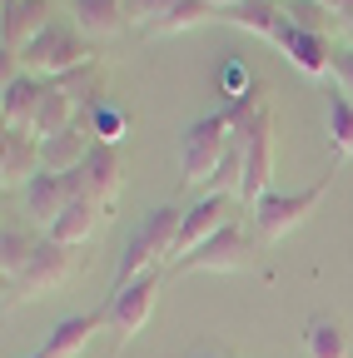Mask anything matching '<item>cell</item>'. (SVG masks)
Wrapping results in <instances>:
<instances>
[{
  "instance_id": "f546056e",
  "label": "cell",
  "mask_w": 353,
  "mask_h": 358,
  "mask_svg": "<svg viewBox=\"0 0 353 358\" xmlns=\"http://www.w3.org/2000/svg\"><path fill=\"white\" fill-rule=\"evenodd\" d=\"M324 6H329V10H333L343 25H353V0H324Z\"/></svg>"
},
{
  "instance_id": "ac0fdd59",
  "label": "cell",
  "mask_w": 353,
  "mask_h": 358,
  "mask_svg": "<svg viewBox=\"0 0 353 358\" xmlns=\"http://www.w3.org/2000/svg\"><path fill=\"white\" fill-rule=\"evenodd\" d=\"M105 224H110V209H100V204H90V199H75V204L50 224V239L65 244V249H80V244H90Z\"/></svg>"
},
{
  "instance_id": "4dcf8cb0",
  "label": "cell",
  "mask_w": 353,
  "mask_h": 358,
  "mask_svg": "<svg viewBox=\"0 0 353 358\" xmlns=\"http://www.w3.org/2000/svg\"><path fill=\"white\" fill-rule=\"evenodd\" d=\"M209 6H214V10H229V6H239V0H209Z\"/></svg>"
},
{
  "instance_id": "8fae6325",
  "label": "cell",
  "mask_w": 353,
  "mask_h": 358,
  "mask_svg": "<svg viewBox=\"0 0 353 358\" xmlns=\"http://www.w3.org/2000/svg\"><path fill=\"white\" fill-rule=\"evenodd\" d=\"M90 150H95V134H90L85 120H75L70 129H55V134L40 140V159H45L50 174H75L85 159H90Z\"/></svg>"
},
{
  "instance_id": "30bf717a",
  "label": "cell",
  "mask_w": 353,
  "mask_h": 358,
  "mask_svg": "<svg viewBox=\"0 0 353 358\" xmlns=\"http://www.w3.org/2000/svg\"><path fill=\"white\" fill-rule=\"evenodd\" d=\"M239 199H229V194H204V199H194L189 209H185V224H180V244H174V259H185V254H194L204 239H214L224 224H234L239 214Z\"/></svg>"
},
{
  "instance_id": "1f68e13d",
  "label": "cell",
  "mask_w": 353,
  "mask_h": 358,
  "mask_svg": "<svg viewBox=\"0 0 353 358\" xmlns=\"http://www.w3.org/2000/svg\"><path fill=\"white\" fill-rule=\"evenodd\" d=\"M343 35H348V45H353V25H343Z\"/></svg>"
},
{
  "instance_id": "4316f807",
  "label": "cell",
  "mask_w": 353,
  "mask_h": 358,
  "mask_svg": "<svg viewBox=\"0 0 353 358\" xmlns=\"http://www.w3.org/2000/svg\"><path fill=\"white\" fill-rule=\"evenodd\" d=\"M40 249V239L35 234H25V229H10L6 224V234H0V268H6V279H15L20 268L30 264V254Z\"/></svg>"
},
{
  "instance_id": "7a4b0ae2",
  "label": "cell",
  "mask_w": 353,
  "mask_h": 358,
  "mask_svg": "<svg viewBox=\"0 0 353 358\" xmlns=\"http://www.w3.org/2000/svg\"><path fill=\"white\" fill-rule=\"evenodd\" d=\"M329 189H333V169H329V174H319L308 189H294V194H264V199L249 209L259 244H279V239H289L298 224L324 204V194H329Z\"/></svg>"
},
{
  "instance_id": "5b68a950",
  "label": "cell",
  "mask_w": 353,
  "mask_h": 358,
  "mask_svg": "<svg viewBox=\"0 0 353 358\" xmlns=\"http://www.w3.org/2000/svg\"><path fill=\"white\" fill-rule=\"evenodd\" d=\"M159 284H164V268L140 274V279H129V284H120V289H110V299H105V324H110V334L120 338V348H129V338H140V329L150 324L154 299H159Z\"/></svg>"
},
{
  "instance_id": "3957f363",
  "label": "cell",
  "mask_w": 353,
  "mask_h": 358,
  "mask_svg": "<svg viewBox=\"0 0 353 358\" xmlns=\"http://www.w3.org/2000/svg\"><path fill=\"white\" fill-rule=\"evenodd\" d=\"M234 145V129L224 120V110H214L204 120H194L185 129V189H209V179L219 169V159H224V150Z\"/></svg>"
},
{
  "instance_id": "cb8c5ba5",
  "label": "cell",
  "mask_w": 353,
  "mask_h": 358,
  "mask_svg": "<svg viewBox=\"0 0 353 358\" xmlns=\"http://www.w3.org/2000/svg\"><path fill=\"white\" fill-rule=\"evenodd\" d=\"M85 124H90V134H95V145H120L124 134H129V110H120V105H110V100H100V105H90L80 115Z\"/></svg>"
},
{
  "instance_id": "44dd1931",
  "label": "cell",
  "mask_w": 353,
  "mask_h": 358,
  "mask_svg": "<svg viewBox=\"0 0 353 358\" xmlns=\"http://www.w3.org/2000/svg\"><path fill=\"white\" fill-rule=\"evenodd\" d=\"M284 20L294 30H308V35H343V20L324 6V0H284Z\"/></svg>"
},
{
  "instance_id": "277c9868",
  "label": "cell",
  "mask_w": 353,
  "mask_h": 358,
  "mask_svg": "<svg viewBox=\"0 0 353 358\" xmlns=\"http://www.w3.org/2000/svg\"><path fill=\"white\" fill-rule=\"evenodd\" d=\"M70 274H75V254L65 244H55V239H40L30 264L20 268L15 279H6V313L30 303V299H40V294H50V289H60Z\"/></svg>"
},
{
  "instance_id": "e0dca14e",
  "label": "cell",
  "mask_w": 353,
  "mask_h": 358,
  "mask_svg": "<svg viewBox=\"0 0 353 358\" xmlns=\"http://www.w3.org/2000/svg\"><path fill=\"white\" fill-rule=\"evenodd\" d=\"M0 90H6V95H0V105H6V129H30L35 134V110H40V95H45V80L20 70Z\"/></svg>"
},
{
  "instance_id": "52a82bcc",
  "label": "cell",
  "mask_w": 353,
  "mask_h": 358,
  "mask_svg": "<svg viewBox=\"0 0 353 358\" xmlns=\"http://www.w3.org/2000/svg\"><path fill=\"white\" fill-rule=\"evenodd\" d=\"M85 60H95L90 40H85L75 25H60V20H55V25L20 55V70H30V75H40V80H55V75H65V70H75V65H85Z\"/></svg>"
},
{
  "instance_id": "6da1fadb",
  "label": "cell",
  "mask_w": 353,
  "mask_h": 358,
  "mask_svg": "<svg viewBox=\"0 0 353 358\" xmlns=\"http://www.w3.org/2000/svg\"><path fill=\"white\" fill-rule=\"evenodd\" d=\"M180 224H185V209H180V204H154V209L140 219V229L129 234V244L120 249L115 289L129 284V279H140V274H154V268H164V274H169L174 244H180Z\"/></svg>"
},
{
  "instance_id": "9c48e42d",
  "label": "cell",
  "mask_w": 353,
  "mask_h": 358,
  "mask_svg": "<svg viewBox=\"0 0 353 358\" xmlns=\"http://www.w3.org/2000/svg\"><path fill=\"white\" fill-rule=\"evenodd\" d=\"M70 185H75V199H90L100 209L115 214V199H120V185H124V159L115 145H95L90 159H85L75 174H70Z\"/></svg>"
},
{
  "instance_id": "8992f818",
  "label": "cell",
  "mask_w": 353,
  "mask_h": 358,
  "mask_svg": "<svg viewBox=\"0 0 353 358\" xmlns=\"http://www.w3.org/2000/svg\"><path fill=\"white\" fill-rule=\"evenodd\" d=\"M254 264V244L244 239V224H224L214 239H204L194 254L185 259H174L169 264V279H180V274H239V268Z\"/></svg>"
},
{
  "instance_id": "9a60e30c",
  "label": "cell",
  "mask_w": 353,
  "mask_h": 358,
  "mask_svg": "<svg viewBox=\"0 0 353 358\" xmlns=\"http://www.w3.org/2000/svg\"><path fill=\"white\" fill-rule=\"evenodd\" d=\"M274 45L284 50V60H289L294 70H303V75H329V70H333V50H329V40H324V35L294 30V25L284 20V30L274 35Z\"/></svg>"
},
{
  "instance_id": "ffe728a7",
  "label": "cell",
  "mask_w": 353,
  "mask_h": 358,
  "mask_svg": "<svg viewBox=\"0 0 353 358\" xmlns=\"http://www.w3.org/2000/svg\"><path fill=\"white\" fill-rule=\"evenodd\" d=\"M70 15L85 40H110L124 30V0H70Z\"/></svg>"
},
{
  "instance_id": "83f0119b",
  "label": "cell",
  "mask_w": 353,
  "mask_h": 358,
  "mask_svg": "<svg viewBox=\"0 0 353 358\" xmlns=\"http://www.w3.org/2000/svg\"><path fill=\"white\" fill-rule=\"evenodd\" d=\"M169 6H174V0H124V20L140 25V30H150L159 15H169Z\"/></svg>"
},
{
  "instance_id": "5bb4252c",
  "label": "cell",
  "mask_w": 353,
  "mask_h": 358,
  "mask_svg": "<svg viewBox=\"0 0 353 358\" xmlns=\"http://www.w3.org/2000/svg\"><path fill=\"white\" fill-rule=\"evenodd\" d=\"M45 169V159H40V140L30 129H6V140H0V179H6V189H25L30 179Z\"/></svg>"
},
{
  "instance_id": "d4e9b609",
  "label": "cell",
  "mask_w": 353,
  "mask_h": 358,
  "mask_svg": "<svg viewBox=\"0 0 353 358\" xmlns=\"http://www.w3.org/2000/svg\"><path fill=\"white\" fill-rule=\"evenodd\" d=\"M100 80H105L100 60H85V65H75V70L55 75V85H60V90H70V95L80 100V110H90V105H100V100H105V95H100Z\"/></svg>"
},
{
  "instance_id": "484cf974",
  "label": "cell",
  "mask_w": 353,
  "mask_h": 358,
  "mask_svg": "<svg viewBox=\"0 0 353 358\" xmlns=\"http://www.w3.org/2000/svg\"><path fill=\"white\" fill-rule=\"evenodd\" d=\"M329 145L338 159H353V100L343 90L329 95Z\"/></svg>"
},
{
  "instance_id": "836d02e7",
  "label": "cell",
  "mask_w": 353,
  "mask_h": 358,
  "mask_svg": "<svg viewBox=\"0 0 353 358\" xmlns=\"http://www.w3.org/2000/svg\"><path fill=\"white\" fill-rule=\"evenodd\" d=\"M35 358H50V353H35Z\"/></svg>"
},
{
  "instance_id": "7c38bea8",
  "label": "cell",
  "mask_w": 353,
  "mask_h": 358,
  "mask_svg": "<svg viewBox=\"0 0 353 358\" xmlns=\"http://www.w3.org/2000/svg\"><path fill=\"white\" fill-rule=\"evenodd\" d=\"M75 204V185H70V174H50V169H40L30 185H25V214L35 219V224H50L65 214Z\"/></svg>"
},
{
  "instance_id": "d6a6232c",
  "label": "cell",
  "mask_w": 353,
  "mask_h": 358,
  "mask_svg": "<svg viewBox=\"0 0 353 358\" xmlns=\"http://www.w3.org/2000/svg\"><path fill=\"white\" fill-rule=\"evenodd\" d=\"M189 358H219V353H189Z\"/></svg>"
},
{
  "instance_id": "4fadbf2b",
  "label": "cell",
  "mask_w": 353,
  "mask_h": 358,
  "mask_svg": "<svg viewBox=\"0 0 353 358\" xmlns=\"http://www.w3.org/2000/svg\"><path fill=\"white\" fill-rule=\"evenodd\" d=\"M50 25H55L50 0H6V50L10 55H25Z\"/></svg>"
},
{
  "instance_id": "f1b7e54d",
  "label": "cell",
  "mask_w": 353,
  "mask_h": 358,
  "mask_svg": "<svg viewBox=\"0 0 353 358\" xmlns=\"http://www.w3.org/2000/svg\"><path fill=\"white\" fill-rule=\"evenodd\" d=\"M333 80H338V90L353 100V45H343V50H333Z\"/></svg>"
},
{
  "instance_id": "7402d4cb",
  "label": "cell",
  "mask_w": 353,
  "mask_h": 358,
  "mask_svg": "<svg viewBox=\"0 0 353 358\" xmlns=\"http://www.w3.org/2000/svg\"><path fill=\"white\" fill-rule=\"evenodd\" d=\"M219 10L209 6V0H174V6H169V15H159L145 35H185V30H194V25H209Z\"/></svg>"
},
{
  "instance_id": "603a6c76",
  "label": "cell",
  "mask_w": 353,
  "mask_h": 358,
  "mask_svg": "<svg viewBox=\"0 0 353 358\" xmlns=\"http://www.w3.org/2000/svg\"><path fill=\"white\" fill-rule=\"evenodd\" d=\"M303 353H308V358H343V353H348V338H343L338 319L314 313V319L303 324Z\"/></svg>"
},
{
  "instance_id": "d6986e66",
  "label": "cell",
  "mask_w": 353,
  "mask_h": 358,
  "mask_svg": "<svg viewBox=\"0 0 353 358\" xmlns=\"http://www.w3.org/2000/svg\"><path fill=\"white\" fill-rule=\"evenodd\" d=\"M214 20L219 25H234V30H249L259 40H274L284 30V0H239V6L219 10Z\"/></svg>"
},
{
  "instance_id": "2e32d148",
  "label": "cell",
  "mask_w": 353,
  "mask_h": 358,
  "mask_svg": "<svg viewBox=\"0 0 353 358\" xmlns=\"http://www.w3.org/2000/svg\"><path fill=\"white\" fill-rule=\"evenodd\" d=\"M100 329H110V324H105V308H100V313H70V319H60V324L50 329V338H45V348H40V353H50V358H80Z\"/></svg>"
},
{
  "instance_id": "ba28073f",
  "label": "cell",
  "mask_w": 353,
  "mask_h": 358,
  "mask_svg": "<svg viewBox=\"0 0 353 358\" xmlns=\"http://www.w3.org/2000/svg\"><path fill=\"white\" fill-rule=\"evenodd\" d=\"M244 189H239V204H259L264 194H274V105L264 110L249 134H244Z\"/></svg>"
}]
</instances>
